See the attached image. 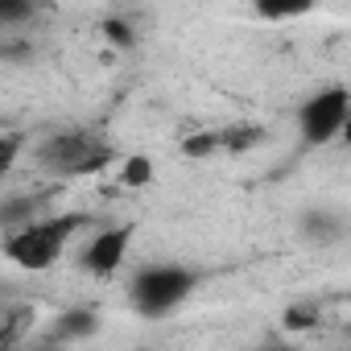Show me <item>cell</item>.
Segmentation results:
<instances>
[{
    "instance_id": "cell-1",
    "label": "cell",
    "mask_w": 351,
    "mask_h": 351,
    "mask_svg": "<svg viewBox=\"0 0 351 351\" xmlns=\"http://www.w3.org/2000/svg\"><path fill=\"white\" fill-rule=\"evenodd\" d=\"M83 228V215H54V219H29L21 228L5 232V256L17 269L29 273H46L62 261V252L71 248L75 232Z\"/></svg>"
},
{
    "instance_id": "cell-2",
    "label": "cell",
    "mask_w": 351,
    "mask_h": 351,
    "mask_svg": "<svg viewBox=\"0 0 351 351\" xmlns=\"http://www.w3.org/2000/svg\"><path fill=\"white\" fill-rule=\"evenodd\" d=\"M195 285H199V273L195 269H186V265H173V261H165V265H145V269H136L132 273V285H128V302H132V310L141 314V318H165V314H173L191 293H195Z\"/></svg>"
},
{
    "instance_id": "cell-3",
    "label": "cell",
    "mask_w": 351,
    "mask_h": 351,
    "mask_svg": "<svg viewBox=\"0 0 351 351\" xmlns=\"http://www.w3.org/2000/svg\"><path fill=\"white\" fill-rule=\"evenodd\" d=\"M34 161L54 178H83V173H95L112 161V149L83 128H62L34 149Z\"/></svg>"
},
{
    "instance_id": "cell-4",
    "label": "cell",
    "mask_w": 351,
    "mask_h": 351,
    "mask_svg": "<svg viewBox=\"0 0 351 351\" xmlns=\"http://www.w3.org/2000/svg\"><path fill=\"white\" fill-rule=\"evenodd\" d=\"M347 120H351V91L339 87V83L318 87L314 95H306V99L298 104V116H293L298 136H302V145H310V149L335 145Z\"/></svg>"
},
{
    "instance_id": "cell-5",
    "label": "cell",
    "mask_w": 351,
    "mask_h": 351,
    "mask_svg": "<svg viewBox=\"0 0 351 351\" xmlns=\"http://www.w3.org/2000/svg\"><path fill=\"white\" fill-rule=\"evenodd\" d=\"M132 236H136L132 223H108V228H99V232L83 244L79 265H83L91 277H99V281L116 277V273L124 269L128 252H132Z\"/></svg>"
},
{
    "instance_id": "cell-6",
    "label": "cell",
    "mask_w": 351,
    "mask_h": 351,
    "mask_svg": "<svg viewBox=\"0 0 351 351\" xmlns=\"http://www.w3.org/2000/svg\"><path fill=\"white\" fill-rule=\"evenodd\" d=\"M99 330V318L91 314V310H62L58 318H54V330L46 335L50 343H75V339H87V335H95Z\"/></svg>"
},
{
    "instance_id": "cell-7",
    "label": "cell",
    "mask_w": 351,
    "mask_h": 351,
    "mask_svg": "<svg viewBox=\"0 0 351 351\" xmlns=\"http://www.w3.org/2000/svg\"><path fill=\"white\" fill-rule=\"evenodd\" d=\"M318 9V0H252V13L269 25H285L298 17H310Z\"/></svg>"
},
{
    "instance_id": "cell-8",
    "label": "cell",
    "mask_w": 351,
    "mask_h": 351,
    "mask_svg": "<svg viewBox=\"0 0 351 351\" xmlns=\"http://www.w3.org/2000/svg\"><path fill=\"white\" fill-rule=\"evenodd\" d=\"M120 182L124 186H149L153 182V161H149V153H128L120 161Z\"/></svg>"
},
{
    "instance_id": "cell-9",
    "label": "cell",
    "mask_w": 351,
    "mask_h": 351,
    "mask_svg": "<svg viewBox=\"0 0 351 351\" xmlns=\"http://www.w3.org/2000/svg\"><path fill=\"white\" fill-rule=\"evenodd\" d=\"M281 322H285L289 330H310V326L318 322V310H314V306H289Z\"/></svg>"
},
{
    "instance_id": "cell-10",
    "label": "cell",
    "mask_w": 351,
    "mask_h": 351,
    "mask_svg": "<svg viewBox=\"0 0 351 351\" xmlns=\"http://www.w3.org/2000/svg\"><path fill=\"white\" fill-rule=\"evenodd\" d=\"M25 9H34V0H0V13H5V21H21Z\"/></svg>"
},
{
    "instance_id": "cell-11",
    "label": "cell",
    "mask_w": 351,
    "mask_h": 351,
    "mask_svg": "<svg viewBox=\"0 0 351 351\" xmlns=\"http://www.w3.org/2000/svg\"><path fill=\"white\" fill-rule=\"evenodd\" d=\"M339 145H347V149H351V120L343 124V132H339Z\"/></svg>"
},
{
    "instance_id": "cell-12",
    "label": "cell",
    "mask_w": 351,
    "mask_h": 351,
    "mask_svg": "<svg viewBox=\"0 0 351 351\" xmlns=\"http://www.w3.org/2000/svg\"><path fill=\"white\" fill-rule=\"evenodd\" d=\"M347 302H351V293H347Z\"/></svg>"
},
{
    "instance_id": "cell-13",
    "label": "cell",
    "mask_w": 351,
    "mask_h": 351,
    "mask_svg": "<svg viewBox=\"0 0 351 351\" xmlns=\"http://www.w3.org/2000/svg\"><path fill=\"white\" fill-rule=\"evenodd\" d=\"M347 335H351V330H347Z\"/></svg>"
}]
</instances>
